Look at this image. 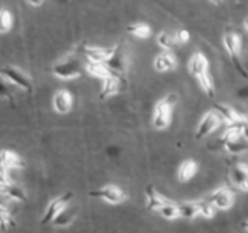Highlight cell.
Instances as JSON below:
<instances>
[{"label":"cell","instance_id":"6da1fadb","mask_svg":"<svg viewBox=\"0 0 248 233\" xmlns=\"http://www.w3.org/2000/svg\"><path fill=\"white\" fill-rule=\"evenodd\" d=\"M187 68H189L190 75L197 79L201 89L209 97H213L214 82H213V77L209 75V62H207L206 55H202V53H194V55L190 56L189 63H187Z\"/></svg>","mask_w":248,"mask_h":233},{"label":"cell","instance_id":"7a4b0ae2","mask_svg":"<svg viewBox=\"0 0 248 233\" xmlns=\"http://www.w3.org/2000/svg\"><path fill=\"white\" fill-rule=\"evenodd\" d=\"M177 94H169L167 97H163L160 102H156L155 109H153L152 114V124L155 130L162 131L167 130L172 123V111L173 106L177 104Z\"/></svg>","mask_w":248,"mask_h":233},{"label":"cell","instance_id":"3957f363","mask_svg":"<svg viewBox=\"0 0 248 233\" xmlns=\"http://www.w3.org/2000/svg\"><path fill=\"white\" fill-rule=\"evenodd\" d=\"M83 65L75 58H66L58 62L56 65H53V75L58 77L62 80H73V79H78L83 72Z\"/></svg>","mask_w":248,"mask_h":233},{"label":"cell","instance_id":"277c9868","mask_svg":"<svg viewBox=\"0 0 248 233\" xmlns=\"http://www.w3.org/2000/svg\"><path fill=\"white\" fill-rule=\"evenodd\" d=\"M0 73L5 77V79L9 80V82L12 83V85L19 87V89L26 90L28 94L32 92V80L29 79L26 73H22L19 68H16V67L12 65H4V67H0Z\"/></svg>","mask_w":248,"mask_h":233},{"label":"cell","instance_id":"5b68a950","mask_svg":"<svg viewBox=\"0 0 248 233\" xmlns=\"http://www.w3.org/2000/svg\"><path fill=\"white\" fill-rule=\"evenodd\" d=\"M72 199H73L72 192H65V194H60L58 198L53 199V201L49 202L45 209V215H43V219H41L43 225H49V223H53V219H55L56 216H58L60 213L66 208V206H70Z\"/></svg>","mask_w":248,"mask_h":233},{"label":"cell","instance_id":"8992f818","mask_svg":"<svg viewBox=\"0 0 248 233\" xmlns=\"http://www.w3.org/2000/svg\"><path fill=\"white\" fill-rule=\"evenodd\" d=\"M221 123H223V119H221V116L216 111L206 113L196 128V140H204V138H207L213 131H216L217 128H219Z\"/></svg>","mask_w":248,"mask_h":233},{"label":"cell","instance_id":"52a82bcc","mask_svg":"<svg viewBox=\"0 0 248 233\" xmlns=\"http://www.w3.org/2000/svg\"><path fill=\"white\" fill-rule=\"evenodd\" d=\"M90 196L100 199V201L109 202V204H121V202H124L128 199V194L121 187H117V185H104V187L92 191Z\"/></svg>","mask_w":248,"mask_h":233},{"label":"cell","instance_id":"ba28073f","mask_svg":"<svg viewBox=\"0 0 248 233\" xmlns=\"http://www.w3.org/2000/svg\"><path fill=\"white\" fill-rule=\"evenodd\" d=\"M223 46H224V50L228 51V55H230L231 58H233V62L236 63L238 70H240V72L245 75V70H243V67H241V63H240L241 38L236 34V33H233V31L224 33V36H223Z\"/></svg>","mask_w":248,"mask_h":233},{"label":"cell","instance_id":"9c48e42d","mask_svg":"<svg viewBox=\"0 0 248 233\" xmlns=\"http://www.w3.org/2000/svg\"><path fill=\"white\" fill-rule=\"evenodd\" d=\"M126 85V80L123 79V73H112L110 77L102 80V85H100V99H106V97H112L116 94H119L121 90Z\"/></svg>","mask_w":248,"mask_h":233},{"label":"cell","instance_id":"30bf717a","mask_svg":"<svg viewBox=\"0 0 248 233\" xmlns=\"http://www.w3.org/2000/svg\"><path fill=\"white\" fill-rule=\"evenodd\" d=\"M207 201H209L216 209H219V211H226V209H230L231 206H233L234 196H233V192H231L230 189L219 187L209 196V199H207Z\"/></svg>","mask_w":248,"mask_h":233},{"label":"cell","instance_id":"8fae6325","mask_svg":"<svg viewBox=\"0 0 248 233\" xmlns=\"http://www.w3.org/2000/svg\"><path fill=\"white\" fill-rule=\"evenodd\" d=\"M114 48H100V46H92L85 45L80 48V53L87 58V62H99L106 63L109 60V56L112 55Z\"/></svg>","mask_w":248,"mask_h":233},{"label":"cell","instance_id":"7c38bea8","mask_svg":"<svg viewBox=\"0 0 248 233\" xmlns=\"http://www.w3.org/2000/svg\"><path fill=\"white\" fill-rule=\"evenodd\" d=\"M73 106V97L68 90L62 89V90H56V94L53 96V109L55 113L58 114H66L70 113Z\"/></svg>","mask_w":248,"mask_h":233},{"label":"cell","instance_id":"4fadbf2b","mask_svg":"<svg viewBox=\"0 0 248 233\" xmlns=\"http://www.w3.org/2000/svg\"><path fill=\"white\" fill-rule=\"evenodd\" d=\"M230 179L236 189H240V191H248V165L236 164L230 170Z\"/></svg>","mask_w":248,"mask_h":233},{"label":"cell","instance_id":"5bb4252c","mask_svg":"<svg viewBox=\"0 0 248 233\" xmlns=\"http://www.w3.org/2000/svg\"><path fill=\"white\" fill-rule=\"evenodd\" d=\"M153 68L156 70V72H172V70L177 68V58L172 55L170 51H162L160 55L155 56V60H153Z\"/></svg>","mask_w":248,"mask_h":233},{"label":"cell","instance_id":"9a60e30c","mask_svg":"<svg viewBox=\"0 0 248 233\" xmlns=\"http://www.w3.org/2000/svg\"><path fill=\"white\" fill-rule=\"evenodd\" d=\"M106 63L112 73H123L124 70H126V55H124L123 46L121 45L114 46L112 55L109 56V60H107Z\"/></svg>","mask_w":248,"mask_h":233},{"label":"cell","instance_id":"2e32d148","mask_svg":"<svg viewBox=\"0 0 248 233\" xmlns=\"http://www.w3.org/2000/svg\"><path fill=\"white\" fill-rule=\"evenodd\" d=\"M0 194L4 196V198L11 199V201H17V202H22L26 201V191L19 185L12 184H0Z\"/></svg>","mask_w":248,"mask_h":233},{"label":"cell","instance_id":"e0dca14e","mask_svg":"<svg viewBox=\"0 0 248 233\" xmlns=\"http://www.w3.org/2000/svg\"><path fill=\"white\" fill-rule=\"evenodd\" d=\"M85 72L89 73L90 77L99 79V80H104L112 75V72H110V68L107 67V63H99V62H87Z\"/></svg>","mask_w":248,"mask_h":233},{"label":"cell","instance_id":"ac0fdd59","mask_svg":"<svg viewBox=\"0 0 248 233\" xmlns=\"http://www.w3.org/2000/svg\"><path fill=\"white\" fill-rule=\"evenodd\" d=\"M197 162L194 160H184L182 164L179 165V170H177V179L180 182H189L194 175L197 174Z\"/></svg>","mask_w":248,"mask_h":233},{"label":"cell","instance_id":"d6986e66","mask_svg":"<svg viewBox=\"0 0 248 233\" xmlns=\"http://www.w3.org/2000/svg\"><path fill=\"white\" fill-rule=\"evenodd\" d=\"M165 201L167 199L163 198L153 185H148V187H146V206H148L150 211H158Z\"/></svg>","mask_w":248,"mask_h":233},{"label":"cell","instance_id":"ffe728a7","mask_svg":"<svg viewBox=\"0 0 248 233\" xmlns=\"http://www.w3.org/2000/svg\"><path fill=\"white\" fill-rule=\"evenodd\" d=\"M0 162L11 170V168H22L24 160L12 150H0Z\"/></svg>","mask_w":248,"mask_h":233},{"label":"cell","instance_id":"44dd1931","mask_svg":"<svg viewBox=\"0 0 248 233\" xmlns=\"http://www.w3.org/2000/svg\"><path fill=\"white\" fill-rule=\"evenodd\" d=\"M214 111L219 114L223 123H226V124H233V123H238V121L243 119V116H240L233 107L224 106V104H217V106L214 107Z\"/></svg>","mask_w":248,"mask_h":233},{"label":"cell","instance_id":"7402d4cb","mask_svg":"<svg viewBox=\"0 0 248 233\" xmlns=\"http://www.w3.org/2000/svg\"><path fill=\"white\" fill-rule=\"evenodd\" d=\"M223 147L228 153L238 155V153H243V151L248 150V141L245 140L243 136H238V138H233V140L223 141Z\"/></svg>","mask_w":248,"mask_h":233},{"label":"cell","instance_id":"603a6c76","mask_svg":"<svg viewBox=\"0 0 248 233\" xmlns=\"http://www.w3.org/2000/svg\"><path fill=\"white\" fill-rule=\"evenodd\" d=\"M180 216H182V218H189V219L201 216V201L182 202V204H180Z\"/></svg>","mask_w":248,"mask_h":233},{"label":"cell","instance_id":"cb8c5ba5","mask_svg":"<svg viewBox=\"0 0 248 233\" xmlns=\"http://www.w3.org/2000/svg\"><path fill=\"white\" fill-rule=\"evenodd\" d=\"M158 213L162 215V218L165 219H175V218H180V204H177V202H172L167 199L165 202H163V206L158 209Z\"/></svg>","mask_w":248,"mask_h":233},{"label":"cell","instance_id":"d4e9b609","mask_svg":"<svg viewBox=\"0 0 248 233\" xmlns=\"http://www.w3.org/2000/svg\"><path fill=\"white\" fill-rule=\"evenodd\" d=\"M14 28V16L7 7L0 9V34H7Z\"/></svg>","mask_w":248,"mask_h":233},{"label":"cell","instance_id":"484cf974","mask_svg":"<svg viewBox=\"0 0 248 233\" xmlns=\"http://www.w3.org/2000/svg\"><path fill=\"white\" fill-rule=\"evenodd\" d=\"M75 216H77V211L72 208V206H66L65 209H63L62 213H60L58 216H56L55 219H53V225L55 226H66V225H70V223L75 219Z\"/></svg>","mask_w":248,"mask_h":233},{"label":"cell","instance_id":"4316f807","mask_svg":"<svg viewBox=\"0 0 248 233\" xmlns=\"http://www.w3.org/2000/svg\"><path fill=\"white\" fill-rule=\"evenodd\" d=\"M128 31L140 39H146L152 36V28L148 24H145V22H135V24L128 26Z\"/></svg>","mask_w":248,"mask_h":233},{"label":"cell","instance_id":"83f0119b","mask_svg":"<svg viewBox=\"0 0 248 233\" xmlns=\"http://www.w3.org/2000/svg\"><path fill=\"white\" fill-rule=\"evenodd\" d=\"M156 45H158L163 51H170V50L173 48V45H175V38H173V34H170V33L163 31L156 36Z\"/></svg>","mask_w":248,"mask_h":233},{"label":"cell","instance_id":"f1b7e54d","mask_svg":"<svg viewBox=\"0 0 248 233\" xmlns=\"http://www.w3.org/2000/svg\"><path fill=\"white\" fill-rule=\"evenodd\" d=\"M12 226V215L4 202H0V230L2 232H9Z\"/></svg>","mask_w":248,"mask_h":233},{"label":"cell","instance_id":"f546056e","mask_svg":"<svg viewBox=\"0 0 248 233\" xmlns=\"http://www.w3.org/2000/svg\"><path fill=\"white\" fill-rule=\"evenodd\" d=\"M9 83L11 82L0 73V97H4V99H14V92H12Z\"/></svg>","mask_w":248,"mask_h":233},{"label":"cell","instance_id":"4dcf8cb0","mask_svg":"<svg viewBox=\"0 0 248 233\" xmlns=\"http://www.w3.org/2000/svg\"><path fill=\"white\" fill-rule=\"evenodd\" d=\"M173 38H175V45H186V43H189L190 34H189V31H186V29H179V31H175Z\"/></svg>","mask_w":248,"mask_h":233},{"label":"cell","instance_id":"1f68e13d","mask_svg":"<svg viewBox=\"0 0 248 233\" xmlns=\"http://www.w3.org/2000/svg\"><path fill=\"white\" fill-rule=\"evenodd\" d=\"M11 177H9V168L0 162V184H9Z\"/></svg>","mask_w":248,"mask_h":233},{"label":"cell","instance_id":"d6a6232c","mask_svg":"<svg viewBox=\"0 0 248 233\" xmlns=\"http://www.w3.org/2000/svg\"><path fill=\"white\" fill-rule=\"evenodd\" d=\"M43 2L45 0H28V4H31L32 7H39V5H43Z\"/></svg>","mask_w":248,"mask_h":233},{"label":"cell","instance_id":"836d02e7","mask_svg":"<svg viewBox=\"0 0 248 233\" xmlns=\"http://www.w3.org/2000/svg\"><path fill=\"white\" fill-rule=\"evenodd\" d=\"M243 26H245V29H247V31H248V17H247V19H245V22H243Z\"/></svg>","mask_w":248,"mask_h":233},{"label":"cell","instance_id":"e575fe53","mask_svg":"<svg viewBox=\"0 0 248 233\" xmlns=\"http://www.w3.org/2000/svg\"><path fill=\"white\" fill-rule=\"evenodd\" d=\"M243 228H245V232H248V219L245 221V225H243Z\"/></svg>","mask_w":248,"mask_h":233},{"label":"cell","instance_id":"d590c367","mask_svg":"<svg viewBox=\"0 0 248 233\" xmlns=\"http://www.w3.org/2000/svg\"><path fill=\"white\" fill-rule=\"evenodd\" d=\"M213 2H214V4H219V2H221V0H213Z\"/></svg>","mask_w":248,"mask_h":233}]
</instances>
